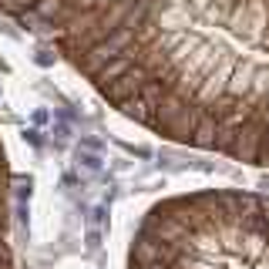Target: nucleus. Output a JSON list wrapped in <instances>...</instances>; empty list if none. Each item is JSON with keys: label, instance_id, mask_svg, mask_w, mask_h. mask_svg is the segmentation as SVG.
Segmentation results:
<instances>
[{"label": "nucleus", "instance_id": "1", "mask_svg": "<svg viewBox=\"0 0 269 269\" xmlns=\"http://www.w3.org/2000/svg\"><path fill=\"white\" fill-rule=\"evenodd\" d=\"M57 51L162 141L269 168V0H125Z\"/></svg>", "mask_w": 269, "mask_h": 269}, {"label": "nucleus", "instance_id": "2", "mask_svg": "<svg viewBox=\"0 0 269 269\" xmlns=\"http://www.w3.org/2000/svg\"><path fill=\"white\" fill-rule=\"evenodd\" d=\"M125 269H269V195L199 188L158 199L135 226Z\"/></svg>", "mask_w": 269, "mask_h": 269}, {"label": "nucleus", "instance_id": "3", "mask_svg": "<svg viewBox=\"0 0 269 269\" xmlns=\"http://www.w3.org/2000/svg\"><path fill=\"white\" fill-rule=\"evenodd\" d=\"M125 0H0V17L14 20L27 34L64 44L94 31Z\"/></svg>", "mask_w": 269, "mask_h": 269}, {"label": "nucleus", "instance_id": "4", "mask_svg": "<svg viewBox=\"0 0 269 269\" xmlns=\"http://www.w3.org/2000/svg\"><path fill=\"white\" fill-rule=\"evenodd\" d=\"M10 215H14L10 162H7V148H4V141H0V269H17L14 246H10Z\"/></svg>", "mask_w": 269, "mask_h": 269}]
</instances>
